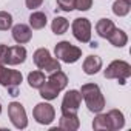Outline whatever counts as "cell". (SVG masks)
Here are the masks:
<instances>
[{
  "label": "cell",
  "mask_w": 131,
  "mask_h": 131,
  "mask_svg": "<svg viewBox=\"0 0 131 131\" xmlns=\"http://www.w3.org/2000/svg\"><path fill=\"white\" fill-rule=\"evenodd\" d=\"M80 94L82 99L85 100L88 110L91 113H102V110L105 108V97L99 88L97 83H85L80 88Z\"/></svg>",
  "instance_id": "6da1fadb"
},
{
  "label": "cell",
  "mask_w": 131,
  "mask_h": 131,
  "mask_svg": "<svg viewBox=\"0 0 131 131\" xmlns=\"http://www.w3.org/2000/svg\"><path fill=\"white\" fill-rule=\"evenodd\" d=\"M22 80H23V76L20 71L8 70L5 65H0V85L8 90L9 96L13 97L19 96V86Z\"/></svg>",
  "instance_id": "7a4b0ae2"
},
{
  "label": "cell",
  "mask_w": 131,
  "mask_h": 131,
  "mask_svg": "<svg viewBox=\"0 0 131 131\" xmlns=\"http://www.w3.org/2000/svg\"><path fill=\"white\" fill-rule=\"evenodd\" d=\"M105 79H116L120 85H125L131 77V65L125 60H113L103 71Z\"/></svg>",
  "instance_id": "3957f363"
},
{
  "label": "cell",
  "mask_w": 131,
  "mask_h": 131,
  "mask_svg": "<svg viewBox=\"0 0 131 131\" xmlns=\"http://www.w3.org/2000/svg\"><path fill=\"white\" fill-rule=\"evenodd\" d=\"M54 54H56L57 60H62L65 63H76L82 57V49L67 40H62L56 45Z\"/></svg>",
  "instance_id": "277c9868"
},
{
  "label": "cell",
  "mask_w": 131,
  "mask_h": 131,
  "mask_svg": "<svg viewBox=\"0 0 131 131\" xmlns=\"http://www.w3.org/2000/svg\"><path fill=\"white\" fill-rule=\"evenodd\" d=\"M82 105V94L77 90H70L63 96L60 111L63 116H77L79 108Z\"/></svg>",
  "instance_id": "5b68a950"
},
{
  "label": "cell",
  "mask_w": 131,
  "mask_h": 131,
  "mask_svg": "<svg viewBox=\"0 0 131 131\" xmlns=\"http://www.w3.org/2000/svg\"><path fill=\"white\" fill-rule=\"evenodd\" d=\"M71 29H73V36L80 43L91 42V22L88 19H85V17L74 19L71 23Z\"/></svg>",
  "instance_id": "8992f818"
},
{
  "label": "cell",
  "mask_w": 131,
  "mask_h": 131,
  "mask_svg": "<svg viewBox=\"0 0 131 131\" xmlns=\"http://www.w3.org/2000/svg\"><path fill=\"white\" fill-rule=\"evenodd\" d=\"M8 116H9L11 123L17 129H23L28 126V116H26L25 106L20 102H11L8 105Z\"/></svg>",
  "instance_id": "52a82bcc"
},
{
  "label": "cell",
  "mask_w": 131,
  "mask_h": 131,
  "mask_svg": "<svg viewBox=\"0 0 131 131\" xmlns=\"http://www.w3.org/2000/svg\"><path fill=\"white\" fill-rule=\"evenodd\" d=\"M32 116H34V119H36L37 123H40V125H49L56 119V110H54V106L51 103L40 102V103H37L34 106Z\"/></svg>",
  "instance_id": "ba28073f"
},
{
  "label": "cell",
  "mask_w": 131,
  "mask_h": 131,
  "mask_svg": "<svg viewBox=\"0 0 131 131\" xmlns=\"http://www.w3.org/2000/svg\"><path fill=\"white\" fill-rule=\"evenodd\" d=\"M26 48L22 45H16V46H9L8 51V59H6V65H11V67H16V65H20L26 60Z\"/></svg>",
  "instance_id": "9c48e42d"
},
{
  "label": "cell",
  "mask_w": 131,
  "mask_h": 131,
  "mask_svg": "<svg viewBox=\"0 0 131 131\" xmlns=\"http://www.w3.org/2000/svg\"><path fill=\"white\" fill-rule=\"evenodd\" d=\"M13 39L19 45H25L32 39V29L25 23H19V25L13 26Z\"/></svg>",
  "instance_id": "30bf717a"
},
{
  "label": "cell",
  "mask_w": 131,
  "mask_h": 131,
  "mask_svg": "<svg viewBox=\"0 0 131 131\" xmlns=\"http://www.w3.org/2000/svg\"><path fill=\"white\" fill-rule=\"evenodd\" d=\"M82 70H83V73L88 74V76L97 74V73L102 70V59H100L99 56H88V57L83 60Z\"/></svg>",
  "instance_id": "8fae6325"
},
{
  "label": "cell",
  "mask_w": 131,
  "mask_h": 131,
  "mask_svg": "<svg viewBox=\"0 0 131 131\" xmlns=\"http://www.w3.org/2000/svg\"><path fill=\"white\" fill-rule=\"evenodd\" d=\"M46 82H48L49 85H52V86L60 93V91H63L65 88H67V85H68V76L65 74L62 70H59V71H56V73H51L49 77L46 79Z\"/></svg>",
  "instance_id": "7c38bea8"
},
{
  "label": "cell",
  "mask_w": 131,
  "mask_h": 131,
  "mask_svg": "<svg viewBox=\"0 0 131 131\" xmlns=\"http://www.w3.org/2000/svg\"><path fill=\"white\" fill-rule=\"evenodd\" d=\"M106 116H108L110 126H111L113 131H119V129H122V128L125 126V116H123L122 111H119V110H111V111L106 113Z\"/></svg>",
  "instance_id": "4fadbf2b"
},
{
  "label": "cell",
  "mask_w": 131,
  "mask_h": 131,
  "mask_svg": "<svg viewBox=\"0 0 131 131\" xmlns=\"http://www.w3.org/2000/svg\"><path fill=\"white\" fill-rule=\"evenodd\" d=\"M106 39H108V42H110L113 46H116V48H123V46L128 43V36H126V32H125L123 29H119V28H114V31H113Z\"/></svg>",
  "instance_id": "5bb4252c"
},
{
  "label": "cell",
  "mask_w": 131,
  "mask_h": 131,
  "mask_svg": "<svg viewBox=\"0 0 131 131\" xmlns=\"http://www.w3.org/2000/svg\"><path fill=\"white\" fill-rule=\"evenodd\" d=\"M59 128L67 129V131H77L80 128V120L77 116H63L59 120Z\"/></svg>",
  "instance_id": "9a60e30c"
},
{
  "label": "cell",
  "mask_w": 131,
  "mask_h": 131,
  "mask_svg": "<svg viewBox=\"0 0 131 131\" xmlns=\"http://www.w3.org/2000/svg\"><path fill=\"white\" fill-rule=\"evenodd\" d=\"M51 59H52V57H51V52H49V49H46V48H39V49H36V52H34V56H32V60H34L36 67H37L39 70H43L45 65H46Z\"/></svg>",
  "instance_id": "2e32d148"
},
{
  "label": "cell",
  "mask_w": 131,
  "mask_h": 131,
  "mask_svg": "<svg viewBox=\"0 0 131 131\" xmlns=\"http://www.w3.org/2000/svg\"><path fill=\"white\" fill-rule=\"evenodd\" d=\"M114 28H116V25H114L113 20H110V19H100V20L96 23V31H97V34H99L102 39H106V37L114 31Z\"/></svg>",
  "instance_id": "e0dca14e"
},
{
  "label": "cell",
  "mask_w": 131,
  "mask_h": 131,
  "mask_svg": "<svg viewBox=\"0 0 131 131\" xmlns=\"http://www.w3.org/2000/svg\"><path fill=\"white\" fill-rule=\"evenodd\" d=\"M48 23V19H46V14L42 13V11H36L29 16V28L32 29H43Z\"/></svg>",
  "instance_id": "ac0fdd59"
},
{
  "label": "cell",
  "mask_w": 131,
  "mask_h": 131,
  "mask_svg": "<svg viewBox=\"0 0 131 131\" xmlns=\"http://www.w3.org/2000/svg\"><path fill=\"white\" fill-rule=\"evenodd\" d=\"M131 11V2H126V0H116L113 3V13L117 17H125L128 16Z\"/></svg>",
  "instance_id": "d6986e66"
},
{
  "label": "cell",
  "mask_w": 131,
  "mask_h": 131,
  "mask_svg": "<svg viewBox=\"0 0 131 131\" xmlns=\"http://www.w3.org/2000/svg\"><path fill=\"white\" fill-rule=\"evenodd\" d=\"M68 28H70V22H68V19H65V17H56L52 20V23H51V29L57 36L65 34L68 31Z\"/></svg>",
  "instance_id": "ffe728a7"
},
{
  "label": "cell",
  "mask_w": 131,
  "mask_h": 131,
  "mask_svg": "<svg viewBox=\"0 0 131 131\" xmlns=\"http://www.w3.org/2000/svg\"><path fill=\"white\" fill-rule=\"evenodd\" d=\"M45 73L43 71H31L28 74V85L31 88H40L43 83H45Z\"/></svg>",
  "instance_id": "44dd1931"
},
{
  "label": "cell",
  "mask_w": 131,
  "mask_h": 131,
  "mask_svg": "<svg viewBox=\"0 0 131 131\" xmlns=\"http://www.w3.org/2000/svg\"><path fill=\"white\" fill-rule=\"evenodd\" d=\"M39 94H40V97H43L45 100H54V99H57L59 91H57L52 85H49V83L45 80V83L39 88Z\"/></svg>",
  "instance_id": "7402d4cb"
},
{
  "label": "cell",
  "mask_w": 131,
  "mask_h": 131,
  "mask_svg": "<svg viewBox=\"0 0 131 131\" xmlns=\"http://www.w3.org/2000/svg\"><path fill=\"white\" fill-rule=\"evenodd\" d=\"M93 128H94L96 131H106V129H111L108 116H106V114H102V113H97L96 119L93 120Z\"/></svg>",
  "instance_id": "603a6c76"
},
{
  "label": "cell",
  "mask_w": 131,
  "mask_h": 131,
  "mask_svg": "<svg viewBox=\"0 0 131 131\" xmlns=\"http://www.w3.org/2000/svg\"><path fill=\"white\" fill-rule=\"evenodd\" d=\"M13 26V16L6 11H0V31H8Z\"/></svg>",
  "instance_id": "cb8c5ba5"
},
{
  "label": "cell",
  "mask_w": 131,
  "mask_h": 131,
  "mask_svg": "<svg viewBox=\"0 0 131 131\" xmlns=\"http://www.w3.org/2000/svg\"><path fill=\"white\" fill-rule=\"evenodd\" d=\"M59 70H62L60 68V62L57 60V59H51L46 65H45V68L42 70V71H45V73H48V74H51V73H56V71H59Z\"/></svg>",
  "instance_id": "d4e9b609"
},
{
  "label": "cell",
  "mask_w": 131,
  "mask_h": 131,
  "mask_svg": "<svg viewBox=\"0 0 131 131\" xmlns=\"http://www.w3.org/2000/svg\"><path fill=\"white\" fill-rule=\"evenodd\" d=\"M57 6L65 13H71L74 9V0H57Z\"/></svg>",
  "instance_id": "484cf974"
},
{
  "label": "cell",
  "mask_w": 131,
  "mask_h": 131,
  "mask_svg": "<svg viewBox=\"0 0 131 131\" xmlns=\"http://www.w3.org/2000/svg\"><path fill=\"white\" fill-rule=\"evenodd\" d=\"M93 6V0H74V9L88 11Z\"/></svg>",
  "instance_id": "4316f807"
},
{
  "label": "cell",
  "mask_w": 131,
  "mask_h": 131,
  "mask_svg": "<svg viewBox=\"0 0 131 131\" xmlns=\"http://www.w3.org/2000/svg\"><path fill=\"white\" fill-rule=\"evenodd\" d=\"M8 51H9V46H8V45H5V43H0V65H6Z\"/></svg>",
  "instance_id": "83f0119b"
},
{
  "label": "cell",
  "mask_w": 131,
  "mask_h": 131,
  "mask_svg": "<svg viewBox=\"0 0 131 131\" xmlns=\"http://www.w3.org/2000/svg\"><path fill=\"white\" fill-rule=\"evenodd\" d=\"M42 3H43V0H25V5H26V8H29V9H36V8H39Z\"/></svg>",
  "instance_id": "f1b7e54d"
},
{
  "label": "cell",
  "mask_w": 131,
  "mask_h": 131,
  "mask_svg": "<svg viewBox=\"0 0 131 131\" xmlns=\"http://www.w3.org/2000/svg\"><path fill=\"white\" fill-rule=\"evenodd\" d=\"M90 46H91V48H96V46H97V43H96V42H91V43H90Z\"/></svg>",
  "instance_id": "f546056e"
},
{
  "label": "cell",
  "mask_w": 131,
  "mask_h": 131,
  "mask_svg": "<svg viewBox=\"0 0 131 131\" xmlns=\"http://www.w3.org/2000/svg\"><path fill=\"white\" fill-rule=\"evenodd\" d=\"M0 114H2V103H0Z\"/></svg>",
  "instance_id": "4dcf8cb0"
},
{
  "label": "cell",
  "mask_w": 131,
  "mask_h": 131,
  "mask_svg": "<svg viewBox=\"0 0 131 131\" xmlns=\"http://www.w3.org/2000/svg\"><path fill=\"white\" fill-rule=\"evenodd\" d=\"M126 2H131V0H126Z\"/></svg>",
  "instance_id": "1f68e13d"
}]
</instances>
